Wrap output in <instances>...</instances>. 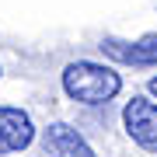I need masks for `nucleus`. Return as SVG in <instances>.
Listing matches in <instances>:
<instances>
[{"label":"nucleus","mask_w":157,"mask_h":157,"mask_svg":"<svg viewBox=\"0 0 157 157\" xmlns=\"http://www.w3.org/2000/svg\"><path fill=\"white\" fill-rule=\"evenodd\" d=\"M63 91H67V98L80 101V105H108L122 91V77L105 63L77 59L63 70Z\"/></svg>","instance_id":"nucleus-1"},{"label":"nucleus","mask_w":157,"mask_h":157,"mask_svg":"<svg viewBox=\"0 0 157 157\" xmlns=\"http://www.w3.org/2000/svg\"><path fill=\"white\" fill-rule=\"evenodd\" d=\"M122 126H126L129 140H133L136 147L157 154V101L136 94V98L122 108Z\"/></svg>","instance_id":"nucleus-2"},{"label":"nucleus","mask_w":157,"mask_h":157,"mask_svg":"<svg viewBox=\"0 0 157 157\" xmlns=\"http://www.w3.org/2000/svg\"><path fill=\"white\" fill-rule=\"evenodd\" d=\"M35 143V122L25 108L0 105V154H21Z\"/></svg>","instance_id":"nucleus-3"},{"label":"nucleus","mask_w":157,"mask_h":157,"mask_svg":"<svg viewBox=\"0 0 157 157\" xmlns=\"http://www.w3.org/2000/svg\"><path fill=\"white\" fill-rule=\"evenodd\" d=\"M112 63H122V67H157V32L154 35H143L136 42H126V39H101L98 45Z\"/></svg>","instance_id":"nucleus-4"},{"label":"nucleus","mask_w":157,"mask_h":157,"mask_svg":"<svg viewBox=\"0 0 157 157\" xmlns=\"http://www.w3.org/2000/svg\"><path fill=\"white\" fill-rule=\"evenodd\" d=\"M42 150L45 157H94L91 143L70 122H49L42 129Z\"/></svg>","instance_id":"nucleus-5"},{"label":"nucleus","mask_w":157,"mask_h":157,"mask_svg":"<svg viewBox=\"0 0 157 157\" xmlns=\"http://www.w3.org/2000/svg\"><path fill=\"white\" fill-rule=\"evenodd\" d=\"M147 87H150V94L157 98V77H154V80H150V84H147Z\"/></svg>","instance_id":"nucleus-6"}]
</instances>
